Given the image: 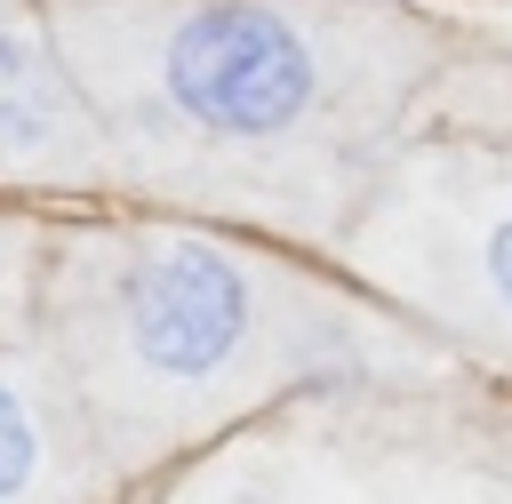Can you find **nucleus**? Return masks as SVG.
<instances>
[{
    "mask_svg": "<svg viewBox=\"0 0 512 504\" xmlns=\"http://www.w3.org/2000/svg\"><path fill=\"white\" fill-rule=\"evenodd\" d=\"M112 192L336 248L448 80L408 0H48Z\"/></svg>",
    "mask_w": 512,
    "mask_h": 504,
    "instance_id": "obj_1",
    "label": "nucleus"
},
{
    "mask_svg": "<svg viewBox=\"0 0 512 504\" xmlns=\"http://www.w3.org/2000/svg\"><path fill=\"white\" fill-rule=\"evenodd\" d=\"M360 296L304 256L184 208H56L32 352L64 376L104 472H144L296 384L376 368Z\"/></svg>",
    "mask_w": 512,
    "mask_h": 504,
    "instance_id": "obj_2",
    "label": "nucleus"
},
{
    "mask_svg": "<svg viewBox=\"0 0 512 504\" xmlns=\"http://www.w3.org/2000/svg\"><path fill=\"white\" fill-rule=\"evenodd\" d=\"M336 256H352L392 304L512 352V136L456 120L408 128Z\"/></svg>",
    "mask_w": 512,
    "mask_h": 504,
    "instance_id": "obj_3",
    "label": "nucleus"
},
{
    "mask_svg": "<svg viewBox=\"0 0 512 504\" xmlns=\"http://www.w3.org/2000/svg\"><path fill=\"white\" fill-rule=\"evenodd\" d=\"M112 144L48 24V0H0V200H104Z\"/></svg>",
    "mask_w": 512,
    "mask_h": 504,
    "instance_id": "obj_4",
    "label": "nucleus"
},
{
    "mask_svg": "<svg viewBox=\"0 0 512 504\" xmlns=\"http://www.w3.org/2000/svg\"><path fill=\"white\" fill-rule=\"evenodd\" d=\"M104 456L32 344H0V504H96Z\"/></svg>",
    "mask_w": 512,
    "mask_h": 504,
    "instance_id": "obj_5",
    "label": "nucleus"
},
{
    "mask_svg": "<svg viewBox=\"0 0 512 504\" xmlns=\"http://www.w3.org/2000/svg\"><path fill=\"white\" fill-rule=\"evenodd\" d=\"M48 224H56V208H40V200H0V344H32Z\"/></svg>",
    "mask_w": 512,
    "mask_h": 504,
    "instance_id": "obj_6",
    "label": "nucleus"
},
{
    "mask_svg": "<svg viewBox=\"0 0 512 504\" xmlns=\"http://www.w3.org/2000/svg\"><path fill=\"white\" fill-rule=\"evenodd\" d=\"M448 80H488V88H496V96H432L456 128H496V136H512V48H504V56H480V64H472V56L456 64V48H448Z\"/></svg>",
    "mask_w": 512,
    "mask_h": 504,
    "instance_id": "obj_7",
    "label": "nucleus"
}]
</instances>
